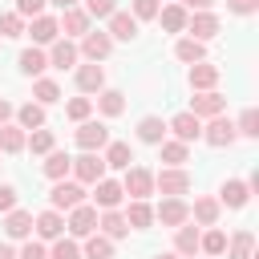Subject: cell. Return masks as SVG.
I'll use <instances>...</instances> for the list:
<instances>
[{
	"label": "cell",
	"instance_id": "obj_1",
	"mask_svg": "<svg viewBox=\"0 0 259 259\" xmlns=\"http://www.w3.org/2000/svg\"><path fill=\"white\" fill-rule=\"evenodd\" d=\"M154 190H162L166 198H178V194L190 190V174H186L182 166H170V170H162V174L154 178Z\"/></svg>",
	"mask_w": 259,
	"mask_h": 259
},
{
	"label": "cell",
	"instance_id": "obj_2",
	"mask_svg": "<svg viewBox=\"0 0 259 259\" xmlns=\"http://www.w3.org/2000/svg\"><path fill=\"white\" fill-rule=\"evenodd\" d=\"M49 198H53V210H73L77 202H85V186H81V182L57 178V186L49 190Z\"/></svg>",
	"mask_w": 259,
	"mask_h": 259
},
{
	"label": "cell",
	"instance_id": "obj_3",
	"mask_svg": "<svg viewBox=\"0 0 259 259\" xmlns=\"http://www.w3.org/2000/svg\"><path fill=\"white\" fill-rule=\"evenodd\" d=\"M73 174H77V182H97V178H105V158L97 150H85L81 158H73Z\"/></svg>",
	"mask_w": 259,
	"mask_h": 259
},
{
	"label": "cell",
	"instance_id": "obj_4",
	"mask_svg": "<svg viewBox=\"0 0 259 259\" xmlns=\"http://www.w3.org/2000/svg\"><path fill=\"white\" fill-rule=\"evenodd\" d=\"M121 190H125L130 198H150V194H154V174L142 170V166H125V182H121Z\"/></svg>",
	"mask_w": 259,
	"mask_h": 259
},
{
	"label": "cell",
	"instance_id": "obj_5",
	"mask_svg": "<svg viewBox=\"0 0 259 259\" xmlns=\"http://www.w3.org/2000/svg\"><path fill=\"white\" fill-rule=\"evenodd\" d=\"M77 239H85V235H93L97 231V210L93 206H85V202H77L73 210H69V223H65Z\"/></svg>",
	"mask_w": 259,
	"mask_h": 259
},
{
	"label": "cell",
	"instance_id": "obj_6",
	"mask_svg": "<svg viewBox=\"0 0 259 259\" xmlns=\"http://www.w3.org/2000/svg\"><path fill=\"white\" fill-rule=\"evenodd\" d=\"M223 105H227V101H223L214 89H198V93L190 97V113H194V117H219Z\"/></svg>",
	"mask_w": 259,
	"mask_h": 259
},
{
	"label": "cell",
	"instance_id": "obj_7",
	"mask_svg": "<svg viewBox=\"0 0 259 259\" xmlns=\"http://www.w3.org/2000/svg\"><path fill=\"white\" fill-rule=\"evenodd\" d=\"M105 142H109V130H105L101 121H89V117H85V121L77 125V146H81V150H101Z\"/></svg>",
	"mask_w": 259,
	"mask_h": 259
},
{
	"label": "cell",
	"instance_id": "obj_8",
	"mask_svg": "<svg viewBox=\"0 0 259 259\" xmlns=\"http://www.w3.org/2000/svg\"><path fill=\"white\" fill-rule=\"evenodd\" d=\"M93 186H97V190H93V198H97V206H101V210H117V202L125 198L121 182H113V178H97Z\"/></svg>",
	"mask_w": 259,
	"mask_h": 259
},
{
	"label": "cell",
	"instance_id": "obj_9",
	"mask_svg": "<svg viewBox=\"0 0 259 259\" xmlns=\"http://www.w3.org/2000/svg\"><path fill=\"white\" fill-rule=\"evenodd\" d=\"M170 130H174V138H178V142H186V146H190L194 138H202V117H194V113L186 109V113H178V117L170 121Z\"/></svg>",
	"mask_w": 259,
	"mask_h": 259
},
{
	"label": "cell",
	"instance_id": "obj_10",
	"mask_svg": "<svg viewBox=\"0 0 259 259\" xmlns=\"http://www.w3.org/2000/svg\"><path fill=\"white\" fill-rule=\"evenodd\" d=\"M186 32H194V40H210L219 32V16L214 12H194V16H186Z\"/></svg>",
	"mask_w": 259,
	"mask_h": 259
},
{
	"label": "cell",
	"instance_id": "obj_11",
	"mask_svg": "<svg viewBox=\"0 0 259 259\" xmlns=\"http://www.w3.org/2000/svg\"><path fill=\"white\" fill-rule=\"evenodd\" d=\"M77 89H81V93H97V89H105V69H101L97 61L81 65V69H77Z\"/></svg>",
	"mask_w": 259,
	"mask_h": 259
},
{
	"label": "cell",
	"instance_id": "obj_12",
	"mask_svg": "<svg viewBox=\"0 0 259 259\" xmlns=\"http://www.w3.org/2000/svg\"><path fill=\"white\" fill-rule=\"evenodd\" d=\"M202 138H206L210 146H231V142L239 138V130H235L227 117H210V125L202 130Z\"/></svg>",
	"mask_w": 259,
	"mask_h": 259
},
{
	"label": "cell",
	"instance_id": "obj_13",
	"mask_svg": "<svg viewBox=\"0 0 259 259\" xmlns=\"http://www.w3.org/2000/svg\"><path fill=\"white\" fill-rule=\"evenodd\" d=\"M4 235H8V239H28V235H32V214L12 206V210L4 214Z\"/></svg>",
	"mask_w": 259,
	"mask_h": 259
},
{
	"label": "cell",
	"instance_id": "obj_14",
	"mask_svg": "<svg viewBox=\"0 0 259 259\" xmlns=\"http://www.w3.org/2000/svg\"><path fill=\"white\" fill-rule=\"evenodd\" d=\"M138 36V20L130 12H109V40H134Z\"/></svg>",
	"mask_w": 259,
	"mask_h": 259
},
{
	"label": "cell",
	"instance_id": "obj_15",
	"mask_svg": "<svg viewBox=\"0 0 259 259\" xmlns=\"http://www.w3.org/2000/svg\"><path fill=\"white\" fill-rule=\"evenodd\" d=\"M109 49H113L109 32H85V40H81V53H85L89 61H105V57H109Z\"/></svg>",
	"mask_w": 259,
	"mask_h": 259
},
{
	"label": "cell",
	"instance_id": "obj_16",
	"mask_svg": "<svg viewBox=\"0 0 259 259\" xmlns=\"http://www.w3.org/2000/svg\"><path fill=\"white\" fill-rule=\"evenodd\" d=\"M154 219H162L166 227H182V223L190 219V210H186V202H182V198H166V202L154 210Z\"/></svg>",
	"mask_w": 259,
	"mask_h": 259
},
{
	"label": "cell",
	"instance_id": "obj_17",
	"mask_svg": "<svg viewBox=\"0 0 259 259\" xmlns=\"http://www.w3.org/2000/svg\"><path fill=\"white\" fill-rule=\"evenodd\" d=\"M57 24H61L69 36H85V32H89V12H85V8H65V16H61Z\"/></svg>",
	"mask_w": 259,
	"mask_h": 259
},
{
	"label": "cell",
	"instance_id": "obj_18",
	"mask_svg": "<svg viewBox=\"0 0 259 259\" xmlns=\"http://www.w3.org/2000/svg\"><path fill=\"white\" fill-rule=\"evenodd\" d=\"M28 32H32V40H36V45H53V40H57V32H61V24H57L53 16H45V12H40V16H32V28H28Z\"/></svg>",
	"mask_w": 259,
	"mask_h": 259
},
{
	"label": "cell",
	"instance_id": "obj_19",
	"mask_svg": "<svg viewBox=\"0 0 259 259\" xmlns=\"http://www.w3.org/2000/svg\"><path fill=\"white\" fill-rule=\"evenodd\" d=\"M198 239H202L198 227H186V223L174 227V251L178 255H198Z\"/></svg>",
	"mask_w": 259,
	"mask_h": 259
},
{
	"label": "cell",
	"instance_id": "obj_20",
	"mask_svg": "<svg viewBox=\"0 0 259 259\" xmlns=\"http://www.w3.org/2000/svg\"><path fill=\"white\" fill-rule=\"evenodd\" d=\"M158 20H162L166 32H186V8H182V4H166V8H158Z\"/></svg>",
	"mask_w": 259,
	"mask_h": 259
},
{
	"label": "cell",
	"instance_id": "obj_21",
	"mask_svg": "<svg viewBox=\"0 0 259 259\" xmlns=\"http://www.w3.org/2000/svg\"><path fill=\"white\" fill-rule=\"evenodd\" d=\"M49 65H57V69H73V65H77V45H73V40H53Z\"/></svg>",
	"mask_w": 259,
	"mask_h": 259
},
{
	"label": "cell",
	"instance_id": "obj_22",
	"mask_svg": "<svg viewBox=\"0 0 259 259\" xmlns=\"http://www.w3.org/2000/svg\"><path fill=\"white\" fill-rule=\"evenodd\" d=\"M247 194H251V186H247V182H239V178H227V182H223V190H219V198H223L227 206H247Z\"/></svg>",
	"mask_w": 259,
	"mask_h": 259
},
{
	"label": "cell",
	"instance_id": "obj_23",
	"mask_svg": "<svg viewBox=\"0 0 259 259\" xmlns=\"http://www.w3.org/2000/svg\"><path fill=\"white\" fill-rule=\"evenodd\" d=\"M36 235L40 239H61V231H65V219L57 214V210H45V214H36Z\"/></svg>",
	"mask_w": 259,
	"mask_h": 259
},
{
	"label": "cell",
	"instance_id": "obj_24",
	"mask_svg": "<svg viewBox=\"0 0 259 259\" xmlns=\"http://www.w3.org/2000/svg\"><path fill=\"white\" fill-rule=\"evenodd\" d=\"M251 251H255V235L251 231H239V235L227 239V259H251Z\"/></svg>",
	"mask_w": 259,
	"mask_h": 259
},
{
	"label": "cell",
	"instance_id": "obj_25",
	"mask_svg": "<svg viewBox=\"0 0 259 259\" xmlns=\"http://www.w3.org/2000/svg\"><path fill=\"white\" fill-rule=\"evenodd\" d=\"M134 162V150L125 146V142H105V166H113V170H125Z\"/></svg>",
	"mask_w": 259,
	"mask_h": 259
},
{
	"label": "cell",
	"instance_id": "obj_26",
	"mask_svg": "<svg viewBox=\"0 0 259 259\" xmlns=\"http://www.w3.org/2000/svg\"><path fill=\"white\" fill-rule=\"evenodd\" d=\"M97 227L105 231V239H121V235H130V223H125V214H117V210H105V214L97 219Z\"/></svg>",
	"mask_w": 259,
	"mask_h": 259
},
{
	"label": "cell",
	"instance_id": "obj_27",
	"mask_svg": "<svg viewBox=\"0 0 259 259\" xmlns=\"http://www.w3.org/2000/svg\"><path fill=\"white\" fill-rule=\"evenodd\" d=\"M49 69V57L40 53V49H24L20 53V73H28V77H40Z\"/></svg>",
	"mask_w": 259,
	"mask_h": 259
},
{
	"label": "cell",
	"instance_id": "obj_28",
	"mask_svg": "<svg viewBox=\"0 0 259 259\" xmlns=\"http://www.w3.org/2000/svg\"><path fill=\"white\" fill-rule=\"evenodd\" d=\"M214 81H219V69L214 65H206V61H194L190 65V85L194 89H210Z\"/></svg>",
	"mask_w": 259,
	"mask_h": 259
},
{
	"label": "cell",
	"instance_id": "obj_29",
	"mask_svg": "<svg viewBox=\"0 0 259 259\" xmlns=\"http://www.w3.org/2000/svg\"><path fill=\"white\" fill-rule=\"evenodd\" d=\"M97 109H101L105 117H117V113L125 109V97H121L117 89H97Z\"/></svg>",
	"mask_w": 259,
	"mask_h": 259
},
{
	"label": "cell",
	"instance_id": "obj_30",
	"mask_svg": "<svg viewBox=\"0 0 259 259\" xmlns=\"http://www.w3.org/2000/svg\"><path fill=\"white\" fill-rule=\"evenodd\" d=\"M16 117H20V130H40L45 125V105L40 101H28V105L16 109Z\"/></svg>",
	"mask_w": 259,
	"mask_h": 259
},
{
	"label": "cell",
	"instance_id": "obj_31",
	"mask_svg": "<svg viewBox=\"0 0 259 259\" xmlns=\"http://www.w3.org/2000/svg\"><path fill=\"white\" fill-rule=\"evenodd\" d=\"M69 170H73V158H69V154H61V150H49V158H45V174L57 182V178H65Z\"/></svg>",
	"mask_w": 259,
	"mask_h": 259
},
{
	"label": "cell",
	"instance_id": "obj_32",
	"mask_svg": "<svg viewBox=\"0 0 259 259\" xmlns=\"http://www.w3.org/2000/svg\"><path fill=\"white\" fill-rule=\"evenodd\" d=\"M0 150H4V154H20V150H24V130L4 121V125H0Z\"/></svg>",
	"mask_w": 259,
	"mask_h": 259
},
{
	"label": "cell",
	"instance_id": "obj_33",
	"mask_svg": "<svg viewBox=\"0 0 259 259\" xmlns=\"http://www.w3.org/2000/svg\"><path fill=\"white\" fill-rule=\"evenodd\" d=\"M174 57H178V61H186V65H194V61H202V57H206V49H202V40L186 36V40H178V45H174Z\"/></svg>",
	"mask_w": 259,
	"mask_h": 259
},
{
	"label": "cell",
	"instance_id": "obj_34",
	"mask_svg": "<svg viewBox=\"0 0 259 259\" xmlns=\"http://www.w3.org/2000/svg\"><path fill=\"white\" fill-rule=\"evenodd\" d=\"M125 223H130V227H138V231L154 223V210L146 206V198H134V202H130V210H125Z\"/></svg>",
	"mask_w": 259,
	"mask_h": 259
},
{
	"label": "cell",
	"instance_id": "obj_35",
	"mask_svg": "<svg viewBox=\"0 0 259 259\" xmlns=\"http://www.w3.org/2000/svg\"><path fill=\"white\" fill-rule=\"evenodd\" d=\"M162 134H166V125H162V117H142V121H138V138H142V142H150V146H158V142H162Z\"/></svg>",
	"mask_w": 259,
	"mask_h": 259
},
{
	"label": "cell",
	"instance_id": "obj_36",
	"mask_svg": "<svg viewBox=\"0 0 259 259\" xmlns=\"http://www.w3.org/2000/svg\"><path fill=\"white\" fill-rule=\"evenodd\" d=\"M85 255H89V259H109V255H113V239H105V235H85Z\"/></svg>",
	"mask_w": 259,
	"mask_h": 259
},
{
	"label": "cell",
	"instance_id": "obj_37",
	"mask_svg": "<svg viewBox=\"0 0 259 259\" xmlns=\"http://www.w3.org/2000/svg\"><path fill=\"white\" fill-rule=\"evenodd\" d=\"M190 214H194L202 227H214V223H219V202H214V198H198Z\"/></svg>",
	"mask_w": 259,
	"mask_h": 259
},
{
	"label": "cell",
	"instance_id": "obj_38",
	"mask_svg": "<svg viewBox=\"0 0 259 259\" xmlns=\"http://www.w3.org/2000/svg\"><path fill=\"white\" fill-rule=\"evenodd\" d=\"M32 97H36L40 105H53V101H61V89H57V81H49V77H40V81L32 85Z\"/></svg>",
	"mask_w": 259,
	"mask_h": 259
},
{
	"label": "cell",
	"instance_id": "obj_39",
	"mask_svg": "<svg viewBox=\"0 0 259 259\" xmlns=\"http://www.w3.org/2000/svg\"><path fill=\"white\" fill-rule=\"evenodd\" d=\"M198 251H206V255L219 259V255L227 251V235H223V231H206V235L198 239Z\"/></svg>",
	"mask_w": 259,
	"mask_h": 259
},
{
	"label": "cell",
	"instance_id": "obj_40",
	"mask_svg": "<svg viewBox=\"0 0 259 259\" xmlns=\"http://www.w3.org/2000/svg\"><path fill=\"white\" fill-rule=\"evenodd\" d=\"M158 146H162V162H170V166H182L186 162V142L174 138V142H158Z\"/></svg>",
	"mask_w": 259,
	"mask_h": 259
},
{
	"label": "cell",
	"instance_id": "obj_41",
	"mask_svg": "<svg viewBox=\"0 0 259 259\" xmlns=\"http://www.w3.org/2000/svg\"><path fill=\"white\" fill-rule=\"evenodd\" d=\"M24 146H32V154H49L53 150V134L40 125V130H32V138H24Z\"/></svg>",
	"mask_w": 259,
	"mask_h": 259
},
{
	"label": "cell",
	"instance_id": "obj_42",
	"mask_svg": "<svg viewBox=\"0 0 259 259\" xmlns=\"http://www.w3.org/2000/svg\"><path fill=\"white\" fill-rule=\"evenodd\" d=\"M24 32V16L20 12H4L0 16V36H20Z\"/></svg>",
	"mask_w": 259,
	"mask_h": 259
},
{
	"label": "cell",
	"instance_id": "obj_43",
	"mask_svg": "<svg viewBox=\"0 0 259 259\" xmlns=\"http://www.w3.org/2000/svg\"><path fill=\"white\" fill-rule=\"evenodd\" d=\"M49 259H81V247L73 239H57L53 251H49Z\"/></svg>",
	"mask_w": 259,
	"mask_h": 259
},
{
	"label": "cell",
	"instance_id": "obj_44",
	"mask_svg": "<svg viewBox=\"0 0 259 259\" xmlns=\"http://www.w3.org/2000/svg\"><path fill=\"white\" fill-rule=\"evenodd\" d=\"M89 109H93V101H89V97H73V101L65 105V113H69L73 121H85V117H89Z\"/></svg>",
	"mask_w": 259,
	"mask_h": 259
},
{
	"label": "cell",
	"instance_id": "obj_45",
	"mask_svg": "<svg viewBox=\"0 0 259 259\" xmlns=\"http://www.w3.org/2000/svg\"><path fill=\"white\" fill-rule=\"evenodd\" d=\"M239 134H247V138H259V113L255 109H243V117H239V125H235Z\"/></svg>",
	"mask_w": 259,
	"mask_h": 259
},
{
	"label": "cell",
	"instance_id": "obj_46",
	"mask_svg": "<svg viewBox=\"0 0 259 259\" xmlns=\"http://www.w3.org/2000/svg\"><path fill=\"white\" fill-rule=\"evenodd\" d=\"M158 16V0H134V20H154Z\"/></svg>",
	"mask_w": 259,
	"mask_h": 259
},
{
	"label": "cell",
	"instance_id": "obj_47",
	"mask_svg": "<svg viewBox=\"0 0 259 259\" xmlns=\"http://www.w3.org/2000/svg\"><path fill=\"white\" fill-rule=\"evenodd\" d=\"M85 12L89 16H109V12H117V0H85Z\"/></svg>",
	"mask_w": 259,
	"mask_h": 259
},
{
	"label": "cell",
	"instance_id": "obj_48",
	"mask_svg": "<svg viewBox=\"0 0 259 259\" xmlns=\"http://www.w3.org/2000/svg\"><path fill=\"white\" fill-rule=\"evenodd\" d=\"M45 4H49V0H16V12H20V16H40Z\"/></svg>",
	"mask_w": 259,
	"mask_h": 259
},
{
	"label": "cell",
	"instance_id": "obj_49",
	"mask_svg": "<svg viewBox=\"0 0 259 259\" xmlns=\"http://www.w3.org/2000/svg\"><path fill=\"white\" fill-rule=\"evenodd\" d=\"M16 259H49V251H45L40 243H24V251H20Z\"/></svg>",
	"mask_w": 259,
	"mask_h": 259
},
{
	"label": "cell",
	"instance_id": "obj_50",
	"mask_svg": "<svg viewBox=\"0 0 259 259\" xmlns=\"http://www.w3.org/2000/svg\"><path fill=\"white\" fill-rule=\"evenodd\" d=\"M12 206H16V190L12 186H0V214H8Z\"/></svg>",
	"mask_w": 259,
	"mask_h": 259
},
{
	"label": "cell",
	"instance_id": "obj_51",
	"mask_svg": "<svg viewBox=\"0 0 259 259\" xmlns=\"http://www.w3.org/2000/svg\"><path fill=\"white\" fill-rule=\"evenodd\" d=\"M227 8H231V12H239V16H247V12H255V8H259V0H227Z\"/></svg>",
	"mask_w": 259,
	"mask_h": 259
},
{
	"label": "cell",
	"instance_id": "obj_52",
	"mask_svg": "<svg viewBox=\"0 0 259 259\" xmlns=\"http://www.w3.org/2000/svg\"><path fill=\"white\" fill-rule=\"evenodd\" d=\"M214 0H182V8H194V12H210Z\"/></svg>",
	"mask_w": 259,
	"mask_h": 259
},
{
	"label": "cell",
	"instance_id": "obj_53",
	"mask_svg": "<svg viewBox=\"0 0 259 259\" xmlns=\"http://www.w3.org/2000/svg\"><path fill=\"white\" fill-rule=\"evenodd\" d=\"M8 117H12V105H8V101H4V97H0V125H4V121H8Z\"/></svg>",
	"mask_w": 259,
	"mask_h": 259
},
{
	"label": "cell",
	"instance_id": "obj_54",
	"mask_svg": "<svg viewBox=\"0 0 259 259\" xmlns=\"http://www.w3.org/2000/svg\"><path fill=\"white\" fill-rule=\"evenodd\" d=\"M53 4H57L61 12H65V8H77V0H53Z\"/></svg>",
	"mask_w": 259,
	"mask_h": 259
},
{
	"label": "cell",
	"instance_id": "obj_55",
	"mask_svg": "<svg viewBox=\"0 0 259 259\" xmlns=\"http://www.w3.org/2000/svg\"><path fill=\"white\" fill-rule=\"evenodd\" d=\"M0 259H16V251H12V247H4V243H0Z\"/></svg>",
	"mask_w": 259,
	"mask_h": 259
},
{
	"label": "cell",
	"instance_id": "obj_56",
	"mask_svg": "<svg viewBox=\"0 0 259 259\" xmlns=\"http://www.w3.org/2000/svg\"><path fill=\"white\" fill-rule=\"evenodd\" d=\"M154 259H182L178 251H162V255H154Z\"/></svg>",
	"mask_w": 259,
	"mask_h": 259
},
{
	"label": "cell",
	"instance_id": "obj_57",
	"mask_svg": "<svg viewBox=\"0 0 259 259\" xmlns=\"http://www.w3.org/2000/svg\"><path fill=\"white\" fill-rule=\"evenodd\" d=\"M210 259H214V255H210Z\"/></svg>",
	"mask_w": 259,
	"mask_h": 259
}]
</instances>
